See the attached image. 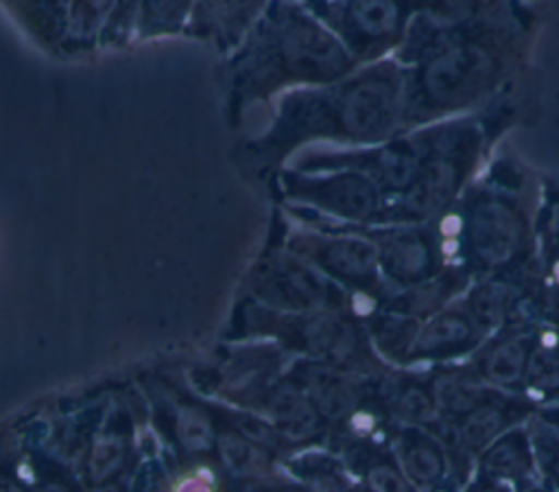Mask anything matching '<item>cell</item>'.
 <instances>
[{"mask_svg": "<svg viewBox=\"0 0 559 492\" xmlns=\"http://www.w3.org/2000/svg\"><path fill=\"white\" fill-rule=\"evenodd\" d=\"M404 83L406 66L389 57L334 83L286 92L240 153L260 166H275L308 144L369 147L391 140L404 131Z\"/></svg>", "mask_w": 559, "mask_h": 492, "instance_id": "obj_1", "label": "cell"}, {"mask_svg": "<svg viewBox=\"0 0 559 492\" xmlns=\"http://www.w3.org/2000/svg\"><path fill=\"white\" fill-rule=\"evenodd\" d=\"M360 66L336 33L297 0H271L221 68L225 120L242 118L299 87L334 83Z\"/></svg>", "mask_w": 559, "mask_h": 492, "instance_id": "obj_2", "label": "cell"}, {"mask_svg": "<svg viewBox=\"0 0 559 492\" xmlns=\"http://www.w3.org/2000/svg\"><path fill=\"white\" fill-rule=\"evenodd\" d=\"M489 31L485 24L441 37L406 66L404 131L452 118L493 87L500 59Z\"/></svg>", "mask_w": 559, "mask_h": 492, "instance_id": "obj_3", "label": "cell"}, {"mask_svg": "<svg viewBox=\"0 0 559 492\" xmlns=\"http://www.w3.org/2000/svg\"><path fill=\"white\" fill-rule=\"evenodd\" d=\"M323 20L358 66L395 57L406 42L413 0H345Z\"/></svg>", "mask_w": 559, "mask_h": 492, "instance_id": "obj_4", "label": "cell"}, {"mask_svg": "<svg viewBox=\"0 0 559 492\" xmlns=\"http://www.w3.org/2000/svg\"><path fill=\"white\" fill-rule=\"evenodd\" d=\"M277 181L288 199L317 206L319 210L345 221L380 219L386 208L382 190L367 175L352 168H286L277 175Z\"/></svg>", "mask_w": 559, "mask_h": 492, "instance_id": "obj_5", "label": "cell"}, {"mask_svg": "<svg viewBox=\"0 0 559 492\" xmlns=\"http://www.w3.org/2000/svg\"><path fill=\"white\" fill-rule=\"evenodd\" d=\"M251 293L269 306L306 313L338 300V291L330 286L317 267L288 251L264 256L249 280Z\"/></svg>", "mask_w": 559, "mask_h": 492, "instance_id": "obj_6", "label": "cell"}, {"mask_svg": "<svg viewBox=\"0 0 559 492\" xmlns=\"http://www.w3.org/2000/svg\"><path fill=\"white\" fill-rule=\"evenodd\" d=\"M288 249L330 278L358 289L362 295H369L380 284L378 249L362 236L301 234L288 241Z\"/></svg>", "mask_w": 559, "mask_h": 492, "instance_id": "obj_7", "label": "cell"}, {"mask_svg": "<svg viewBox=\"0 0 559 492\" xmlns=\"http://www.w3.org/2000/svg\"><path fill=\"white\" fill-rule=\"evenodd\" d=\"M465 245L469 256L483 267L502 265L520 243V219L515 210L498 197H478L465 216Z\"/></svg>", "mask_w": 559, "mask_h": 492, "instance_id": "obj_8", "label": "cell"}, {"mask_svg": "<svg viewBox=\"0 0 559 492\" xmlns=\"http://www.w3.org/2000/svg\"><path fill=\"white\" fill-rule=\"evenodd\" d=\"M371 243L378 249L380 269L391 282L408 289L435 278L439 256L424 230H382L376 232Z\"/></svg>", "mask_w": 559, "mask_h": 492, "instance_id": "obj_9", "label": "cell"}, {"mask_svg": "<svg viewBox=\"0 0 559 492\" xmlns=\"http://www.w3.org/2000/svg\"><path fill=\"white\" fill-rule=\"evenodd\" d=\"M271 0H197L188 37L210 44L227 57L247 37Z\"/></svg>", "mask_w": 559, "mask_h": 492, "instance_id": "obj_10", "label": "cell"}, {"mask_svg": "<svg viewBox=\"0 0 559 492\" xmlns=\"http://www.w3.org/2000/svg\"><path fill=\"white\" fill-rule=\"evenodd\" d=\"M116 7L118 0H72L59 57H90L103 50Z\"/></svg>", "mask_w": 559, "mask_h": 492, "instance_id": "obj_11", "label": "cell"}, {"mask_svg": "<svg viewBox=\"0 0 559 492\" xmlns=\"http://www.w3.org/2000/svg\"><path fill=\"white\" fill-rule=\"evenodd\" d=\"M31 39L50 55L61 52L72 0H7Z\"/></svg>", "mask_w": 559, "mask_h": 492, "instance_id": "obj_12", "label": "cell"}, {"mask_svg": "<svg viewBox=\"0 0 559 492\" xmlns=\"http://www.w3.org/2000/svg\"><path fill=\"white\" fill-rule=\"evenodd\" d=\"M535 461L528 433L515 429L489 446L483 457V472L496 481L526 483L533 475Z\"/></svg>", "mask_w": 559, "mask_h": 492, "instance_id": "obj_13", "label": "cell"}, {"mask_svg": "<svg viewBox=\"0 0 559 492\" xmlns=\"http://www.w3.org/2000/svg\"><path fill=\"white\" fill-rule=\"evenodd\" d=\"M197 0H142L133 42H155L186 35Z\"/></svg>", "mask_w": 559, "mask_h": 492, "instance_id": "obj_14", "label": "cell"}, {"mask_svg": "<svg viewBox=\"0 0 559 492\" xmlns=\"http://www.w3.org/2000/svg\"><path fill=\"white\" fill-rule=\"evenodd\" d=\"M535 348V339L528 335H518L496 343L480 361L483 376L496 385L513 387L526 380L528 361Z\"/></svg>", "mask_w": 559, "mask_h": 492, "instance_id": "obj_15", "label": "cell"}, {"mask_svg": "<svg viewBox=\"0 0 559 492\" xmlns=\"http://www.w3.org/2000/svg\"><path fill=\"white\" fill-rule=\"evenodd\" d=\"M528 411V405L518 400H502V402H485L472 409L467 422L461 429V437L469 448L487 446L493 435H498L504 426L520 420Z\"/></svg>", "mask_w": 559, "mask_h": 492, "instance_id": "obj_16", "label": "cell"}, {"mask_svg": "<svg viewBox=\"0 0 559 492\" xmlns=\"http://www.w3.org/2000/svg\"><path fill=\"white\" fill-rule=\"evenodd\" d=\"M474 341V321L461 311H445L435 317L417 339L421 350H459Z\"/></svg>", "mask_w": 559, "mask_h": 492, "instance_id": "obj_17", "label": "cell"}, {"mask_svg": "<svg viewBox=\"0 0 559 492\" xmlns=\"http://www.w3.org/2000/svg\"><path fill=\"white\" fill-rule=\"evenodd\" d=\"M526 385L542 396H559V335L544 332L535 339Z\"/></svg>", "mask_w": 559, "mask_h": 492, "instance_id": "obj_18", "label": "cell"}, {"mask_svg": "<svg viewBox=\"0 0 559 492\" xmlns=\"http://www.w3.org/2000/svg\"><path fill=\"white\" fill-rule=\"evenodd\" d=\"M140 4H142V0H118L114 20L103 37V50L127 48L129 44H133Z\"/></svg>", "mask_w": 559, "mask_h": 492, "instance_id": "obj_19", "label": "cell"}, {"mask_svg": "<svg viewBox=\"0 0 559 492\" xmlns=\"http://www.w3.org/2000/svg\"><path fill=\"white\" fill-rule=\"evenodd\" d=\"M408 470L419 483H430L441 477V457L430 446H417L408 457Z\"/></svg>", "mask_w": 559, "mask_h": 492, "instance_id": "obj_20", "label": "cell"}, {"mask_svg": "<svg viewBox=\"0 0 559 492\" xmlns=\"http://www.w3.org/2000/svg\"><path fill=\"white\" fill-rule=\"evenodd\" d=\"M297 2H301L306 9H310L317 17H323V15H328L332 9L341 7L345 0H297Z\"/></svg>", "mask_w": 559, "mask_h": 492, "instance_id": "obj_21", "label": "cell"}, {"mask_svg": "<svg viewBox=\"0 0 559 492\" xmlns=\"http://www.w3.org/2000/svg\"><path fill=\"white\" fill-rule=\"evenodd\" d=\"M175 492H212V488H210V483H207L205 479H201V477H190V479H183V481L175 488Z\"/></svg>", "mask_w": 559, "mask_h": 492, "instance_id": "obj_22", "label": "cell"}, {"mask_svg": "<svg viewBox=\"0 0 559 492\" xmlns=\"http://www.w3.org/2000/svg\"><path fill=\"white\" fill-rule=\"evenodd\" d=\"M469 492H511V490H509L507 485H502L500 481L485 477V479H483V481H478Z\"/></svg>", "mask_w": 559, "mask_h": 492, "instance_id": "obj_23", "label": "cell"}, {"mask_svg": "<svg viewBox=\"0 0 559 492\" xmlns=\"http://www.w3.org/2000/svg\"><path fill=\"white\" fill-rule=\"evenodd\" d=\"M544 472H546L548 481L552 483V488H555V490H559V450H557V453H555V457L546 464Z\"/></svg>", "mask_w": 559, "mask_h": 492, "instance_id": "obj_24", "label": "cell"}, {"mask_svg": "<svg viewBox=\"0 0 559 492\" xmlns=\"http://www.w3.org/2000/svg\"><path fill=\"white\" fill-rule=\"evenodd\" d=\"M522 492H559V490H555V488H546V485H528V488H524Z\"/></svg>", "mask_w": 559, "mask_h": 492, "instance_id": "obj_25", "label": "cell"}, {"mask_svg": "<svg viewBox=\"0 0 559 492\" xmlns=\"http://www.w3.org/2000/svg\"><path fill=\"white\" fill-rule=\"evenodd\" d=\"M37 492H70V490H66V488H61V485H46V488H41V490H37Z\"/></svg>", "mask_w": 559, "mask_h": 492, "instance_id": "obj_26", "label": "cell"}, {"mask_svg": "<svg viewBox=\"0 0 559 492\" xmlns=\"http://www.w3.org/2000/svg\"><path fill=\"white\" fill-rule=\"evenodd\" d=\"M277 492H301V490H277Z\"/></svg>", "mask_w": 559, "mask_h": 492, "instance_id": "obj_27", "label": "cell"}]
</instances>
